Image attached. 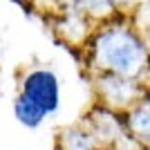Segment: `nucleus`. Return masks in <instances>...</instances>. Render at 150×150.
<instances>
[{
  "mask_svg": "<svg viewBox=\"0 0 150 150\" xmlns=\"http://www.w3.org/2000/svg\"><path fill=\"white\" fill-rule=\"evenodd\" d=\"M96 61L114 74L134 76L146 67V47L132 31L112 27L96 38Z\"/></svg>",
  "mask_w": 150,
  "mask_h": 150,
  "instance_id": "nucleus-1",
  "label": "nucleus"
},
{
  "mask_svg": "<svg viewBox=\"0 0 150 150\" xmlns=\"http://www.w3.org/2000/svg\"><path fill=\"white\" fill-rule=\"evenodd\" d=\"M65 150H90V146H88V139L83 137V134L69 137V139H67V146H65Z\"/></svg>",
  "mask_w": 150,
  "mask_h": 150,
  "instance_id": "nucleus-4",
  "label": "nucleus"
},
{
  "mask_svg": "<svg viewBox=\"0 0 150 150\" xmlns=\"http://www.w3.org/2000/svg\"><path fill=\"white\" fill-rule=\"evenodd\" d=\"M13 114H16L18 123H23L25 128H38L45 119L43 114L38 112L31 103H27L23 96H16V101H13Z\"/></svg>",
  "mask_w": 150,
  "mask_h": 150,
  "instance_id": "nucleus-3",
  "label": "nucleus"
},
{
  "mask_svg": "<svg viewBox=\"0 0 150 150\" xmlns=\"http://www.w3.org/2000/svg\"><path fill=\"white\" fill-rule=\"evenodd\" d=\"M18 96L31 103L38 112L47 117V114L56 112L58 103H61V88H58V79L52 69H34L23 79V90Z\"/></svg>",
  "mask_w": 150,
  "mask_h": 150,
  "instance_id": "nucleus-2",
  "label": "nucleus"
}]
</instances>
